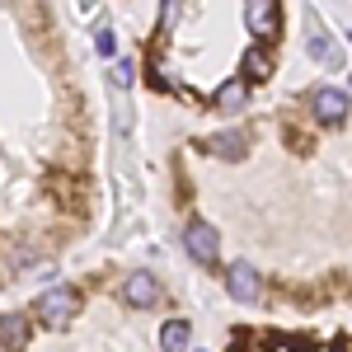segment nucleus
I'll return each mask as SVG.
<instances>
[{
    "mask_svg": "<svg viewBox=\"0 0 352 352\" xmlns=\"http://www.w3.org/2000/svg\"><path fill=\"white\" fill-rule=\"evenodd\" d=\"M76 310H80V292H76V287H47V292L38 296V320H43L47 329L71 324Z\"/></svg>",
    "mask_w": 352,
    "mask_h": 352,
    "instance_id": "obj_1",
    "label": "nucleus"
},
{
    "mask_svg": "<svg viewBox=\"0 0 352 352\" xmlns=\"http://www.w3.org/2000/svg\"><path fill=\"white\" fill-rule=\"evenodd\" d=\"M310 113H315L320 122H329V127H333V122H343V118L352 113V104H348V94H343V89L320 85V89L310 94Z\"/></svg>",
    "mask_w": 352,
    "mask_h": 352,
    "instance_id": "obj_2",
    "label": "nucleus"
},
{
    "mask_svg": "<svg viewBox=\"0 0 352 352\" xmlns=\"http://www.w3.org/2000/svg\"><path fill=\"white\" fill-rule=\"evenodd\" d=\"M184 244H188V254L202 263V268H212L217 254H221V240H217V230H212L207 221H192L188 230H184Z\"/></svg>",
    "mask_w": 352,
    "mask_h": 352,
    "instance_id": "obj_3",
    "label": "nucleus"
},
{
    "mask_svg": "<svg viewBox=\"0 0 352 352\" xmlns=\"http://www.w3.org/2000/svg\"><path fill=\"white\" fill-rule=\"evenodd\" d=\"M244 28L258 38V47L268 43L272 33H277V5H268V0H254V5H244Z\"/></svg>",
    "mask_w": 352,
    "mask_h": 352,
    "instance_id": "obj_4",
    "label": "nucleus"
},
{
    "mask_svg": "<svg viewBox=\"0 0 352 352\" xmlns=\"http://www.w3.org/2000/svg\"><path fill=\"white\" fill-rule=\"evenodd\" d=\"M122 296H127V305H155V300H160V282H155V272H151V268L132 272V277L122 282Z\"/></svg>",
    "mask_w": 352,
    "mask_h": 352,
    "instance_id": "obj_5",
    "label": "nucleus"
},
{
    "mask_svg": "<svg viewBox=\"0 0 352 352\" xmlns=\"http://www.w3.org/2000/svg\"><path fill=\"white\" fill-rule=\"evenodd\" d=\"M226 287H230L235 300H258V272L249 268V263H230L226 268Z\"/></svg>",
    "mask_w": 352,
    "mask_h": 352,
    "instance_id": "obj_6",
    "label": "nucleus"
},
{
    "mask_svg": "<svg viewBox=\"0 0 352 352\" xmlns=\"http://www.w3.org/2000/svg\"><path fill=\"white\" fill-rule=\"evenodd\" d=\"M310 56H315L320 66H338V61H343L338 43L324 33V24H320V19H310Z\"/></svg>",
    "mask_w": 352,
    "mask_h": 352,
    "instance_id": "obj_7",
    "label": "nucleus"
},
{
    "mask_svg": "<svg viewBox=\"0 0 352 352\" xmlns=\"http://www.w3.org/2000/svg\"><path fill=\"white\" fill-rule=\"evenodd\" d=\"M272 76V56H268V47H249V52L240 56V80H268Z\"/></svg>",
    "mask_w": 352,
    "mask_h": 352,
    "instance_id": "obj_8",
    "label": "nucleus"
},
{
    "mask_svg": "<svg viewBox=\"0 0 352 352\" xmlns=\"http://www.w3.org/2000/svg\"><path fill=\"white\" fill-rule=\"evenodd\" d=\"M188 338H192L188 320H169V324L160 329V348L164 352H188Z\"/></svg>",
    "mask_w": 352,
    "mask_h": 352,
    "instance_id": "obj_9",
    "label": "nucleus"
},
{
    "mask_svg": "<svg viewBox=\"0 0 352 352\" xmlns=\"http://www.w3.org/2000/svg\"><path fill=\"white\" fill-rule=\"evenodd\" d=\"M0 343H5V348H24L28 343V320L24 315H0Z\"/></svg>",
    "mask_w": 352,
    "mask_h": 352,
    "instance_id": "obj_10",
    "label": "nucleus"
},
{
    "mask_svg": "<svg viewBox=\"0 0 352 352\" xmlns=\"http://www.w3.org/2000/svg\"><path fill=\"white\" fill-rule=\"evenodd\" d=\"M207 151H212V155H221V160H240L244 136L240 132H217V136H207Z\"/></svg>",
    "mask_w": 352,
    "mask_h": 352,
    "instance_id": "obj_11",
    "label": "nucleus"
},
{
    "mask_svg": "<svg viewBox=\"0 0 352 352\" xmlns=\"http://www.w3.org/2000/svg\"><path fill=\"white\" fill-rule=\"evenodd\" d=\"M244 94H249V89H244V80L240 76H235V80H226L217 89V109L221 113H235V109H244Z\"/></svg>",
    "mask_w": 352,
    "mask_h": 352,
    "instance_id": "obj_12",
    "label": "nucleus"
},
{
    "mask_svg": "<svg viewBox=\"0 0 352 352\" xmlns=\"http://www.w3.org/2000/svg\"><path fill=\"white\" fill-rule=\"evenodd\" d=\"M113 85H118V89H132L136 85V66L132 61H118V66H113Z\"/></svg>",
    "mask_w": 352,
    "mask_h": 352,
    "instance_id": "obj_13",
    "label": "nucleus"
},
{
    "mask_svg": "<svg viewBox=\"0 0 352 352\" xmlns=\"http://www.w3.org/2000/svg\"><path fill=\"white\" fill-rule=\"evenodd\" d=\"M94 47H99V56H113L118 52V38H113L109 28H99V33H94Z\"/></svg>",
    "mask_w": 352,
    "mask_h": 352,
    "instance_id": "obj_14",
    "label": "nucleus"
},
{
    "mask_svg": "<svg viewBox=\"0 0 352 352\" xmlns=\"http://www.w3.org/2000/svg\"><path fill=\"white\" fill-rule=\"evenodd\" d=\"M197 352H202V348H197Z\"/></svg>",
    "mask_w": 352,
    "mask_h": 352,
    "instance_id": "obj_15",
    "label": "nucleus"
}]
</instances>
